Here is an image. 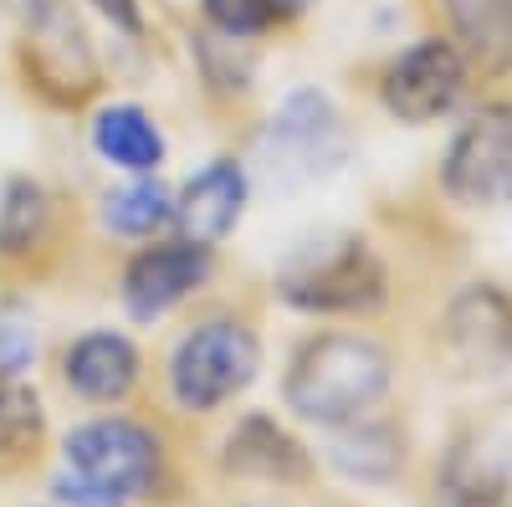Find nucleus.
Wrapping results in <instances>:
<instances>
[{"mask_svg":"<svg viewBox=\"0 0 512 507\" xmlns=\"http://www.w3.org/2000/svg\"><path fill=\"white\" fill-rule=\"evenodd\" d=\"M395 379L390 349L369 333H313L303 349L292 354L282 400L297 420H313L323 431H338L349 420H364L384 400Z\"/></svg>","mask_w":512,"mask_h":507,"instance_id":"f257e3e1","label":"nucleus"},{"mask_svg":"<svg viewBox=\"0 0 512 507\" xmlns=\"http://www.w3.org/2000/svg\"><path fill=\"white\" fill-rule=\"evenodd\" d=\"M36 349H41V338H36V313L16 298L0 303V374H26L36 364Z\"/></svg>","mask_w":512,"mask_h":507,"instance_id":"4be33fe9","label":"nucleus"},{"mask_svg":"<svg viewBox=\"0 0 512 507\" xmlns=\"http://www.w3.org/2000/svg\"><path fill=\"white\" fill-rule=\"evenodd\" d=\"M103 226L113 236H134V241H149L154 231H164L169 221H175V195H169V185L159 175H134L128 185L108 190L103 195Z\"/></svg>","mask_w":512,"mask_h":507,"instance_id":"6ab92c4d","label":"nucleus"},{"mask_svg":"<svg viewBox=\"0 0 512 507\" xmlns=\"http://www.w3.org/2000/svg\"><path fill=\"white\" fill-rule=\"evenodd\" d=\"M93 149L103 164L123 169V175H159L169 154L164 129L139 108V103H108L93 118Z\"/></svg>","mask_w":512,"mask_h":507,"instance_id":"2eb2a0df","label":"nucleus"},{"mask_svg":"<svg viewBox=\"0 0 512 507\" xmlns=\"http://www.w3.org/2000/svg\"><path fill=\"white\" fill-rule=\"evenodd\" d=\"M512 451L492 431H466L436 467V507H507Z\"/></svg>","mask_w":512,"mask_h":507,"instance_id":"f8f14e48","label":"nucleus"},{"mask_svg":"<svg viewBox=\"0 0 512 507\" xmlns=\"http://www.w3.org/2000/svg\"><path fill=\"white\" fill-rule=\"evenodd\" d=\"M200 11H205L210 31L231 36V41H251V36H262L267 26H277L267 0H200Z\"/></svg>","mask_w":512,"mask_h":507,"instance_id":"5701e85b","label":"nucleus"},{"mask_svg":"<svg viewBox=\"0 0 512 507\" xmlns=\"http://www.w3.org/2000/svg\"><path fill=\"white\" fill-rule=\"evenodd\" d=\"M139 349H134V338L128 333H113V328H93V333H82L67 344L62 354V379H67V390L77 400H88V405H118L128 400V390L139 385Z\"/></svg>","mask_w":512,"mask_h":507,"instance_id":"ddd939ff","label":"nucleus"},{"mask_svg":"<svg viewBox=\"0 0 512 507\" xmlns=\"http://www.w3.org/2000/svg\"><path fill=\"white\" fill-rule=\"evenodd\" d=\"M277 298L313 318H359L390 298V272L354 231H318L277 267Z\"/></svg>","mask_w":512,"mask_h":507,"instance_id":"f03ea898","label":"nucleus"},{"mask_svg":"<svg viewBox=\"0 0 512 507\" xmlns=\"http://www.w3.org/2000/svg\"><path fill=\"white\" fill-rule=\"evenodd\" d=\"M349 149L354 144H349L344 113L333 108V98L318 88H297L282 98V108L267 118L262 139H256V175L277 195H297L338 175Z\"/></svg>","mask_w":512,"mask_h":507,"instance_id":"7ed1b4c3","label":"nucleus"},{"mask_svg":"<svg viewBox=\"0 0 512 507\" xmlns=\"http://www.w3.org/2000/svg\"><path fill=\"white\" fill-rule=\"evenodd\" d=\"M256 369H262L256 333L241 318H205L169 354V395L185 415H210L236 400L256 379Z\"/></svg>","mask_w":512,"mask_h":507,"instance_id":"20e7f679","label":"nucleus"},{"mask_svg":"<svg viewBox=\"0 0 512 507\" xmlns=\"http://www.w3.org/2000/svg\"><path fill=\"white\" fill-rule=\"evenodd\" d=\"M246 195H251L246 164H241V159H226V154L210 159L200 175H190L185 190L175 195V226H180V236L216 251V246L241 226Z\"/></svg>","mask_w":512,"mask_h":507,"instance_id":"9b49d317","label":"nucleus"},{"mask_svg":"<svg viewBox=\"0 0 512 507\" xmlns=\"http://www.w3.org/2000/svg\"><path fill=\"white\" fill-rule=\"evenodd\" d=\"M446 359L482 395H512V298L492 282L461 287L446 308Z\"/></svg>","mask_w":512,"mask_h":507,"instance_id":"39448f33","label":"nucleus"},{"mask_svg":"<svg viewBox=\"0 0 512 507\" xmlns=\"http://www.w3.org/2000/svg\"><path fill=\"white\" fill-rule=\"evenodd\" d=\"M246 41H231V36H195V57L205 67V82L216 93H246L251 88V57L241 52Z\"/></svg>","mask_w":512,"mask_h":507,"instance_id":"412c9836","label":"nucleus"},{"mask_svg":"<svg viewBox=\"0 0 512 507\" xmlns=\"http://www.w3.org/2000/svg\"><path fill=\"white\" fill-rule=\"evenodd\" d=\"M52 492H57V502H67V507H128L123 497H113V492H103V487H93V482H82V477H72V472H62V477L52 482Z\"/></svg>","mask_w":512,"mask_h":507,"instance_id":"b1692460","label":"nucleus"},{"mask_svg":"<svg viewBox=\"0 0 512 507\" xmlns=\"http://www.w3.org/2000/svg\"><path fill=\"white\" fill-rule=\"evenodd\" d=\"M52 236V195L31 175H11L0 185V262H21Z\"/></svg>","mask_w":512,"mask_h":507,"instance_id":"a211bd4d","label":"nucleus"},{"mask_svg":"<svg viewBox=\"0 0 512 507\" xmlns=\"http://www.w3.org/2000/svg\"><path fill=\"white\" fill-rule=\"evenodd\" d=\"M41 426H47L41 395L21 374H0V456H21L26 446H36Z\"/></svg>","mask_w":512,"mask_h":507,"instance_id":"aec40b11","label":"nucleus"},{"mask_svg":"<svg viewBox=\"0 0 512 507\" xmlns=\"http://www.w3.org/2000/svg\"><path fill=\"white\" fill-rule=\"evenodd\" d=\"M67 472L93 482L123 502L134 497H149L154 482H159V436L149 426L128 415H103V420H88L67 436Z\"/></svg>","mask_w":512,"mask_h":507,"instance_id":"423d86ee","label":"nucleus"},{"mask_svg":"<svg viewBox=\"0 0 512 507\" xmlns=\"http://www.w3.org/2000/svg\"><path fill=\"white\" fill-rule=\"evenodd\" d=\"M216 267V251L195 246L185 236L154 241L134 251V262L123 267V308L134 323H159L164 313H175L190 292H200Z\"/></svg>","mask_w":512,"mask_h":507,"instance_id":"1a4fd4ad","label":"nucleus"},{"mask_svg":"<svg viewBox=\"0 0 512 507\" xmlns=\"http://www.w3.org/2000/svg\"><path fill=\"white\" fill-rule=\"evenodd\" d=\"M441 6L466 67L482 72L512 67V0H441Z\"/></svg>","mask_w":512,"mask_h":507,"instance_id":"dca6fc26","label":"nucleus"},{"mask_svg":"<svg viewBox=\"0 0 512 507\" xmlns=\"http://www.w3.org/2000/svg\"><path fill=\"white\" fill-rule=\"evenodd\" d=\"M441 185L456 205H512V98L477 108L456 129L441 159Z\"/></svg>","mask_w":512,"mask_h":507,"instance_id":"0eeeda50","label":"nucleus"},{"mask_svg":"<svg viewBox=\"0 0 512 507\" xmlns=\"http://www.w3.org/2000/svg\"><path fill=\"white\" fill-rule=\"evenodd\" d=\"M328 461L349 482H390L400 467H405V441L395 426H379V420H349V426H338L333 441H328Z\"/></svg>","mask_w":512,"mask_h":507,"instance_id":"f3484780","label":"nucleus"},{"mask_svg":"<svg viewBox=\"0 0 512 507\" xmlns=\"http://www.w3.org/2000/svg\"><path fill=\"white\" fill-rule=\"evenodd\" d=\"M267 6H272V16H277V21H287V16H303V11H313L318 0H267Z\"/></svg>","mask_w":512,"mask_h":507,"instance_id":"a878e982","label":"nucleus"},{"mask_svg":"<svg viewBox=\"0 0 512 507\" xmlns=\"http://www.w3.org/2000/svg\"><path fill=\"white\" fill-rule=\"evenodd\" d=\"M226 472L236 477H262V482H303L313 472V461L287 426H277L272 415L251 410L236 420V431L226 436Z\"/></svg>","mask_w":512,"mask_h":507,"instance_id":"4468645a","label":"nucleus"},{"mask_svg":"<svg viewBox=\"0 0 512 507\" xmlns=\"http://www.w3.org/2000/svg\"><path fill=\"white\" fill-rule=\"evenodd\" d=\"M88 6H93L108 26H118L123 36H139V31H144V11H139V0H88Z\"/></svg>","mask_w":512,"mask_h":507,"instance_id":"393cba45","label":"nucleus"},{"mask_svg":"<svg viewBox=\"0 0 512 507\" xmlns=\"http://www.w3.org/2000/svg\"><path fill=\"white\" fill-rule=\"evenodd\" d=\"M0 6H6V16L31 41L41 88H47V82H62L67 98L93 88V52H88V36H82L67 0H0Z\"/></svg>","mask_w":512,"mask_h":507,"instance_id":"9d476101","label":"nucleus"},{"mask_svg":"<svg viewBox=\"0 0 512 507\" xmlns=\"http://www.w3.org/2000/svg\"><path fill=\"white\" fill-rule=\"evenodd\" d=\"M466 77H472V67H466V57L456 52V41L420 36L415 47H405L390 67H384L379 103H384L390 118L420 129V123H436L461 103Z\"/></svg>","mask_w":512,"mask_h":507,"instance_id":"6e6552de","label":"nucleus"}]
</instances>
